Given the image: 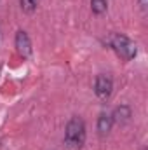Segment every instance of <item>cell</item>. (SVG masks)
<instances>
[{
    "label": "cell",
    "mask_w": 148,
    "mask_h": 150,
    "mask_svg": "<svg viewBox=\"0 0 148 150\" xmlns=\"http://www.w3.org/2000/svg\"><path fill=\"white\" fill-rule=\"evenodd\" d=\"M16 49L18 52L23 56V58H28L32 54V42H30V37L26 32L19 30L18 35H16Z\"/></svg>",
    "instance_id": "4"
},
{
    "label": "cell",
    "mask_w": 148,
    "mask_h": 150,
    "mask_svg": "<svg viewBox=\"0 0 148 150\" xmlns=\"http://www.w3.org/2000/svg\"><path fill=\"white\" fill-rule=\"evenodd\" d=\"M111 89H113V82L108 75L101 74L98 75L96 79V86H94V91H96V96L99 100H108L111 94Z\"/></svg>",
    "instance_id": "3"
},
{
    "label": "cell",
    "mask_w": 148,
    "mask_h": 150,
    "mask_svg": "<svg viewBox=\"0 0 148 150\" xmlns=\"http://www.w3.org/2000/svg\"><path fill=\"white\" fill-rule=\"evenodd\" d=\"M111 124H113V117L108 113H101L99 119H98V131L101 136H105L108 131L111 129Z\"/></svg>",
    "instance_id": "5"
},
{
    "label": "cell",
    "mask_w": 148,
    "mask_h": 150,
    "mask_svg": "<svg viewBox=\"0 0 148 150\" xmlns=\"http://www.w3.org/2000/svg\"><path fill=\"white\" fill-rule=\"evenodd\" d=\"M37 4L38 0H21V9L25 12H33L37 9Z\"/></svg>",
    "instance_id": "7"
},
{
    "label": "cell",
    "mask_w": 148,
    "mask_h": 150,
    "mask_svg": "<svg viewBox=\"0 0 148 150\" xmlns=\"http://www.w3.org/2000/svg\"><path fill=\"white\" fill-rule=\"evenodd\" d=\"M91 7L94 14H103L106 11V0H91Z\"/></svg>",
    "instance_id": "6"
},
{
    "label": "cell",
    "mask_w": 148,
    "mask_h": 150,
    "mask_svg": "<svg viewBox=\"0 0 148 150\" xmlns=\"http://www.w3.org/2000/svg\"><path fill=\"white\" fill-rule=\"evenodd\" d=\"M65 142L72 149H80L85 142V124L80 117H73L65 131Z\"/></svg>",
    "instance_id": "1"
},
{
    "label": "cell",
    "mask_w": 148,
    "mask_h": 150,
    "mask_svg": "<svg viewBox=\"0 0 148 150\" xmlns=\"http://www.w3.org/2000/svg\"><path fill=\"white\" fill-rule=\"evenodd\" d=\"M110 45L113 47V51L117 52V56H120V58H122V59H125V61L132 59V58L136 56V52H138L136 44H134L131 38H127L125 35H120V33L111 35Z\"/></svg>",
    "instance_id": "2"
},
{
    "label": "cell",
    "mask_w": 148,
    "mask_h": 150,
    "mask_svg": "<svg viewBox=\"0 0 148 150\" xmlns=\"http://www.w3.org/2000/svg\"><path fill=\"white\" fill-rule=\"evenodd\" d=\"M140 5H141V9H147V5H148V0H140Z\"/></svg>",
    "instance_id": "8"
}]
</instances>
